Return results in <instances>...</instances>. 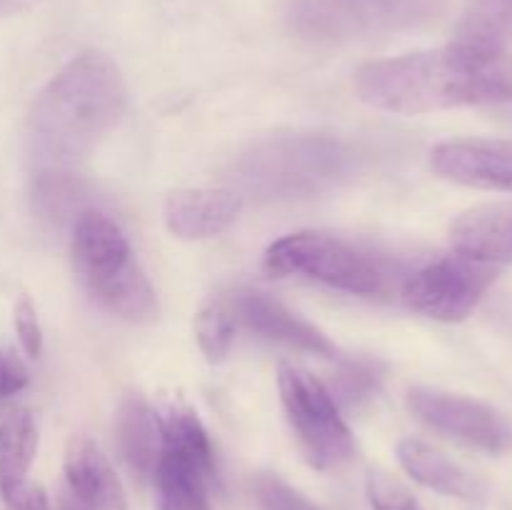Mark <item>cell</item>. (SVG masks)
I'll return each instance as SVG.
<instances>
[{"mask_svg": "<svg viewBox=\"0 0 512 510\" xmlns=\"http://www.w3.org/2000/svg\"><path fill=\"white\" fill-rule=\"evenodd\" d=\"M368 498L373 510H423L413 493L400 480L390 478L388 473L368 475Z\"/></svg>", "mask_w": 512, "mask_h": 510, "instance_id": "cb8c5ba5", "label": "cell"}, {"mask_svg": "<svg viewBox=\"0 0 512 510\" xmlns=\"http://www.w3.org/2000/svg\"><path fill=\"white\" fill-rule=\"evenodd\" d=\"M243 208V195L230 188L175 190L165 200V225L185 240H203L225 233Z\"/></svg>", "mask_w": 512, "mask_h": 510, "instance_id": "7c38bea8", "label": "cell"}, {"mask_svg": "<svg viewBox=\"0 0 512 510\" xmlns=\"http://www.w3.org/2000/svg\"><path fill=\"white\" fill-rule=\"evenodd\" d=\"M70 253H73L75 270L88 290L98 288L135 260L120 225L95 208L73 223Z\"/></svg>", "mask_w": 512, "mask_h": 510, "instance_id": "8fae6325", "label": "cell"}, {"mask_svg": "<svg viewBox=\"0 0 512 510\" xmlns=\"http://www.w3.org/2000/svg\"><path fill=\"white\" fill-rule=\"evenodd\" d=\"M30 375L23 360L15 355V350L0 348V398L18 395L28 385Z\"/></svg>", "mask_w": 512, "mask_h": 510, "instance_id": "83f0119b", "label": "cell"}, {"mask_svg": "<svg viewBox=\"0 0 512 510\" xmlns=\"http://www.w3.org/2000/svg\"><path fill=\"white\" fill-rule=\"evenodd\" d=\"M128 88L120 68L100 50L70 60L43 88L28 115V153L35 168L70 170L120 123Z\"/></svg>", "mask_w": 512, "mask_h": 510, "instance_id": "7a4b0ae2", "label": "cell"}, {"mask_svg": "<svg viewBox=\"0 0 512 510\" xmlns=\"http://www.w3.org/2000/svg\"><path fill=\"white\" fill-rule=\"evenodd\" d=\"M355 90L373 108L400 115L512 103V58L450 43L365 63L355 73Z\"/></svg>", "mask_w": 512, "mask_h": 510, "instance_id": "6da1fadb", "label": "cell"}, {"mask_svg": "<svg viewBox=\"0 0 512 510\" xmlns=\"http://www.w3.org/2000/svg\"><path fill=\"white\" fill-rule=\"evenodd\" d=\"M495 280V265L478 263L460 253L438 255L405 280L403 300L410 310L425 318L460 323L478 308Z\"/></svg>", "mask_w": 512, "mask_h": 510, "instance_id": "52a82bcc", "label": "cell"}, {"mask_svg": "<svg viewBox=\"0 0 512 510\" xmlns=\"http://www.w3.org/2000/svg\"><path fill=\"white\" fill-rule=\"evenodd\" d=\"M230 308H233L235 320H240L245 328L253 330L260 338L285 343L290 348L305 350V353L323 355V358H335L338 355V348L330 343L328 335H323L315 325L290 313L285 305L268 298L265 293L238 290L230 298Z\"/></svg>", "mask_w": 512, "mask_h": 510, "instance_id": "30bf717a", "label": "cell"}, {"mask_svg": "<svg viewBox=\"0 0 512 510\" xmlns=\"http://www.w3.org/2000/svg\"><path fill=\"white\" fill-rule=\"evenodd\" d=\"M398 460L415 483L425 485L435 493L463 500H475L483 495V485L470 470H465L463 465L450 460L448 455L423 440L405 438L398 445Z\"/></svg>", "mask_w": 512, "mask_h": 510, "instance_id": "9a60e30c", "label": "cell"}, {"mask_svg": "<svg viewBox=\"0 0 512 510\" xmlns=\"http://www.w3.org/2000/svg\"><path fill=\"white\" fill-rule=\"evenodd\" d=\"M38 453V425L28 410H15L0 423V495L10 500L25 483Z\"/></svg>", "mask_w": 512, "mask_h": 510, "instance_id": "d6986e66", "label": "cell"}, {"mask_svg": "<svg viewBox=\"0 0 512 510\" xmlns=\"http://www.w3.org/2000/svg\"><path fill=\"white\" fill-rule=\"evenodd\" d=\"M115 438L125 463L138 475L148 478L155 473L160 460V420L140 395H128L120 403L115 418Z\"/></svg>", "mask_w": 512, "mask_h": 510, "instance_id": "2e32d148", "label": "cell"}, {"mask_svg": "<svg viewBox=\"0 0 512 510\" xmlns=\"http://www.w3.org/2000/svg\"><path fill=\"white\" fill-rule=\"evenodd\" d=\"M158 420L160 443H163L160 453L178 455V458L198 465L203 473L213 475V445H210V438L198 415L185 405L170 403L160 410Z\"/></svg>", "mask_w": 512, "mask_h": 510, "instance_id": "44dd1931", "label": "cell"}, {"mask_svg": "<svg viewBox=\"0 0 512 510\" xmlns=\"http://www.w3.org/2000/svg\"><path fill=\"white\" fill-rule=\"evenodd\" d=\"M455 253L478 263H512V203H488L465 210L450 225Z\"/></svg>", "mask_w": 512, "mask_h": 510, "instance_id": "5bb4252c", "label": "cell"}, {"mask_svg": "<svg viewBox=\"0 0 512 510\" xmlns=\"http://www.w3.org/2000/svg\"><path fill=\"white\" fill-rule=\"evenodd\" d=\"M153 478L158 483L160 510H208L205 480L210 475L203 473L190 460L160 453Z\"/></svg>", "mask_w": 512, "mask_h": 510, "instance_id": "7402d4cb", "label": "cell"}, {"mask_svg": "<svg viewBox=\"0 0 512 510\" xmlns=\"http://www.w3.org/2000/svg\"><path fill=\"white\" fill-rule=\"evenodd\" d=\"M58 510H95V508H90V505H85L83 500L75 498L73 493H63V495H60Z\"/></svg>", "mask_w": 512, "mask_h": 510, "instance_id": "4dcf8cb0", "label": "cell"}, {"mask_svg": "<svg viewBox=\"0 0 512 510\" xmlns=\"http://www.w3.org/2000/svg\"><path fill=\"white\" fill-rule=\"evenodd\" d=\"M90 195L93 190L88 188V183L63 168L35 170L33 183H30L35 213L50 223H65V220L75 223L80 215L93 210Z\"/></svg>", "mask_w": 512, "mask_h": 510, "instance_id": "ac0fdd59", "label": "cell"}, {"mask_svg": "<svg viewBox=\"0 0 512 510\" xmlns=\"http://www.w3.org/2000/svg\"><path fill=\"white\" fill-rule=\"evenodd\" d=\"M13 323H15V333H18L20 345H23L25 353L30 358H38L40 350H43V330H40V320H38V310H35L33 300L28 295L15 303L13 310Z\"/></svg>", "mask_w": 512, "mask_h": 510, "instance_id": "484cf974", "label": "cell"}, {"mask_svg": "<svg viewBox=\"0 0 512 510\" xmlns=\"http://www.w3.org/2000/svg\"><path fill=\"white\" fill-rule=\"evenodd\" d=\"M195 338L208 363H223L235 340V315L230 303H205L195 315Z\"/></svg>", "mask_w": 512, "mask_h": 510, "instance_id": "603a6c76", "label": "cell"}, {"mask_svg": "<svg viewBox=\"0 0 512 510\" xmlns=\"http://www.w3.org/2000/svg\"><path fill=\"white\" fill-rule=\"evenodd\" d=\"M265 268L273 275H298L353 295H375L383 288V275L373 260L343 240L320 233H293L275 240L265 253Z\"/></svg>", "mask_w": 512, "mask_h": 510, "instance_id": "5b68a950", "label": "cell"}, {"mask_svg": "<svg viewBox=\"0 0 512 510\" xmlns=\"http://www.w3.org/2000/svg\"><path fill=\"white\" fill-rule=\"evenodd\" d=\"M445 0H285V25L310 43H355L423 28Z\"/></svg>", "mask_w": 512, "mask_h": 510, "instance_id": "277c9868", "label": "cell"}, {"mask_svg": "<svg viewBox=\"0 0 512 510\" xmlns=\"http://www.w3.org/2000/svg\"><path fill=\"white\" fill-rule=\"evenodd\" d=\"M35 3H38V0H0V18L20 13V10L30 8V5H35Z\"/></svg>", "mask_w": 512, "mask_h": 510, "instance_id": "f546056e", "label": "cell"}, {"mask_svg": "<svg viewBox=\"0 0 512 510\" xmlns=\"http://www.w3.org/2000/svg\"><path fill=\"white\" fill-rule=\"evenodd\" d=\"M408 405L428 428L460 440L485 453H508L512 450V420L500 410L490 408L465 395L443 393L433 388H413Z\"/></svg>", "mask_w": 512, "mask_h": 510, "instance_id": "ba28073f", "label": "cell"}, {"mask_svg": "<svg viewBox=\"0 0 512 510\" xmlns=\"http://www.w3.org/2000/svg\"><path fill=\"white\" fill-rule=\"evenodd\" d=\"M90 293L110 313L120 315V318L130 320V323H150V320L158 318V298H155L153 285H150L148 275L143 273L138 260L125 265L120 273H115L113 278L100 283Z\"/></svg>", "mask_w": 512, "mask_h": 510, "instance_id": "ffe728a7", "label": "cell"}, {"mask_svg": "<svg viewBox=\"0 0 512 510\" xmlns=\"http://www.w3.org/2000/svg\"><path fill=\"white\" fill-rule=\"evenodd\" d=\"M8 510H50L48 493L43 485L25 483L10 500H5Z\"/></svg>", "mask_w": 512, "mask_h": 510, "instance_id": "f1b7e54d", "label": "cell"}, {"mask_svg": "<svg viewBox=\"0 0 512 510\" xmlns=\"http://www.w3.org/2000/svg\"><path fill=\"white\" fill-rule=\"evenodd\" d=\"M70 493L95 510H128V498L113 465L88 435H73L63 458Z\"/></svg>", "mask_w": 512, "mask_h": 510, "instance_id": "4fadbf2b", "label": "cell"}, {"mask_svg": "<svg viewBox=\"0 0 512 510\" xmlns=\"http://www.w3.org/2000/svg\"><path fill=\"white\" fill-rule=\"evenodd\" d=\"M453 43L475 53H508L512 43V0H470L455 25Z\"/></svg>", "mask_w": 512, "mask_h": 510, "instance_id": "e0dca14e", "label": "cell"}, {"mask_svg": "<svg viewBox=\"0 0 512 510\" xmlns=\"http://www.w3.org/2000/svg\"><path fill=\"white\" fill-rule=\"evenodd\" d=\"M375 385V373L368 368V365H350L345 373H340L338 383H335V395L333 400H343L345 405L360 403L363 398H368V393Z\"/></svg>", "mask_w": 512, "mask_h": 510, "instance_id": "4316f807", "label": "cell"}, {"mask_svg": "<svg viewBox=\"0 0 512 510\" xmlns=\"http://www.w3.org/2000/svg\"><path fill=\"white\" fill-rule=\"evenodd\" d=\"M255 493H258L263 510H318L305 495H300L298 490H293L288 483H283L278 475H260V478L255 480Z\"/></svg>", "mask_w": 512, "mask_h": 510, "instance_id": "d4e9b609", "label": "cell"}, {"mask_svg": "<svg viewBox=\"0 0 512 510\" xmlns=\"http://www.w3.org/2000/svg\"><path fill=\"white\" fill-rule=\"evenodd\" d=\"M280 400L315 468H338L353 458V435L340 418L333 393L308 370L280 365Z\"/></svg>", "mask_w": 512, "mask_h": 510, "instance_id": "8992f818", "label": "cell"}, {"mask_svg": "<svg viewBox=\"0 0 512 510\" xmlns=\"http://www.w3.org/2000/svg\"><path fill=\"white\" fill-rule=\"evenodd\" d=\"M430 168L458 185L512 193V140H445L430 153Z\"/></svg>", "mask_w": 512, "mask_h": 510, "instance_id": "9c48e42d", "label": "cell"}, {"mask_svg": "<svg viewBox=\"0 0 512 510\" xmlns=\"http://www.w3.org/2000/svg\"><path fill=\"white\" fill-rule=\"evenodd\" d=\"M358 163V150L333 135H278L248 150L233 180L260 200L310 198L350 178Z\"/></svg>", "mask_w": 512, "mask_h": 510, "instance_id": "3957f363", "label": "cell"}]
</instances>
